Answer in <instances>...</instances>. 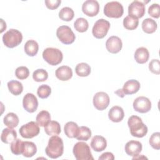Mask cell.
<instances>
[{
    "label": "cell",
    "instance_id": "6da1fadb",
    "mask_svg": "<svg viewBox=\"0 0 160 160\" xmlns=\"http://www.w3.org/2000/svg\"><path fill=\"white\" fill-rule=\"evenodd\" d=\"M45 152L46 155L52 159H56L61 156L64 152V144L62 139L58 136L51 137Z\"/></svg>",
    "mask_w": 160,
    "mask_h": 160
},
{
    "label": "cell",
    "instance_id": "7402d4cb",
    "mask_svg": "<svg viewBox=\"0 0 160 160\" xmlns=\"http://www.w3.org/2000/svg\"><path fill=\"white\" fill-rule=\"evenodd\" d=\"M149 57V53L147 48L140 47L138 48L134 52V59L139 64H144L146 62Z\"/></svg>",
    "mask_w": 160,
    "mask_h": 160
},
{
    "label": "cell",
    "instance_id": "74e56055",
    "mask_svg": "<svg viewBox=\"0 0 160 160\" xmlns=\"http://www.w3.org/2000/svg\"><path fill=\"white\" fill-rule=\"evenodd\" d=\"M51 93V88L47 84L41 85L37 90L38 96L41 99H46L48 98Z\"/></svg>",
    "mask_w": 160,
    "mask_h": 160
},
{
    "label": "cell",
    "instance_id": "cb8c5ba5",
    "mask_svg": "<svg viewBox=\"0 0 160 160\" xmlns=\"http://www.w3.org/2000/svg\"><path fill=\"white\" fill-rule=\"evenodd\" d=\"M44 131L49 136H57L61 132V126L58 121H51L44 126Z\"/></svg>",
    "mask_w": 160,
    "mask_h": 160
},
{
    "label": "cell",
    "instance_id": "1f68e13d",
    "mask_svg": "<svg viewBox=\"0 0 160 160\" xmlns=\"http://www.w3.org/2000/svg\"><path fill=\"white\" fill-rule=\"evenodd\" d=\"M74 16V11L69 7L62 8L59 12V18L64 21H71Z\"/></svg>",
    "mask_w": 160,
    "mask_h": 160
},
{
    "label": "cell",
    "instance_id": "ffe728a7",
    "mask_svg": "<svg viewBox=\"0 0 160 160\" xmlns=\"http://www.w3.org/2000/svg\"><path fill=\"white\" fill-rule=\"evenodd\" d=\"M56 78L62 81L70 79L72 76V71L71 68L68 66H62L56 70Z\"/></svg>",
    "mask_w": 160,
    "mask_h": 160
},
{
    "label": "cell",
    "instance_id": "ac0fdd59",
    "mask_svg": "<svg viewBox=\"0 0 160 160\" xmlns=\"http://www.w3.org/2000/svg\"><path fill=\"white\" fill-rule=\"evenodd\" d=\"M124 116V112L122 108L118 106L112 107L108 112L109 119L114 122H121Z\"/></svg>",
    "mask_w": 160,
    "mask_h": 160
},
{
    "label": "cell",
    "instance_id": "f1b7e54d",
    "mask_svg": "<svg viewBox=\"0 0 160 160\" xmlns=\"http://www.w3.org/2000/svg\"><path fill=\"white\" fill-rule=\"evenodd\" d=\"M8 88L11 94L15 96L21 94L23 91V86L21 82L16 80H11L8 82Z\"/></svg>",
    "mask_w": 160,
    "mask_h": 160
},
{
    "label": "cell",
    "instance_id": "d6986e66",
    "mask_svg": "<svg viewBox=\"0 0 160 160\" xmlns=\"http://www.w3.org/2000/svg\"><path fill=\"white\" fill-rule=\"evenodd\" d=\"M107 146L106 139L101 136H94L91 141V147L96 152L102 151Z\"/></svg>",
    "mask_w": 160,
    "mask_h": 160
},
{
    "label": "cell",
    "instance_id": "e575fe53",
    "mask_svg": "<svg viewBox=\"0 0 160 160\" xmlns=\"http://www.w3.org/2000/svg\"><path fill=\"white\" fill-rule=\"evenodd\" d=\"M91 136V131L86 126H81L79 128V132L76 139L79 141H88Z\"/></svg>",
    "mask_w": 160,
    "mask_h": 160
},
{
    "label": "cell",
    "instance_id": "7c38bea8",
    "mask_svg": "<svg viewBox=\"0 0 160 160\" xmlns=\"http://www.w3.org/2000/svg\"><path fill=\"white\" fill-rule=\"evenodd\" d=\"M145 14V5L139 1H132L128 6V14L135 18H141Z\"/></svg>",
    "mask_w": 160,
    "mask_h": 160
},
{
    "label": "cell",
    "instance_id": "8fae6325",
    "mask_svg": "<svg viewBox=\"0 0 160 160\" xmlns=\"http://www.w3.org/2000/svg\"><path fill=\"white\" fill-rule=\"evenodd\" d=\"M134 109L140 113H146L151 109V102L144 96H139L136 98L132 104Z\"/></svg>",
    "mask_w": 160,
    "mask_h": 160
},
{
    "label": "cell",
    "instance_id": "836d02e7",
    "mask_svg": "<svg viewBox=\"0 0 160 160\" xmlns=\"http://www.w3.org/2000/svg\"><path fill=\"white\" fill-rule=\"evenodd\" d=\"M74 27L77 31L84 32L88 30L89 28V23L87 19L85 18H79L75 21L74 23Z\"/></svg>",
    "mask_w": 160,
    "mask_h": 160
},
{
    "label": "cell",
    "instance_id": "5b68a950",
    "mask_svg": "<svg viewBox=\"0 0 160 160\" xmlns=\"http://www.w3.org/2000/svg\"><path fill=\"white\" fill-rule=\"evenodd\" d=\"M42 58L49 64L51 66H56L61 62L63 55L59 49L48 48L43 51Z\"/></svg>",
    "mask_w": 160,
    "mask_h": 160
},
{
    "label": "cell",
    "instance_id": "d6a6232c",
    "mask_svg": "<svg viewBox=\"0 0 160 160\" xmlns=\"http://www.w3.org/2000/svg\"><path fill=\"white\" fill-rule=\"evenodd\" d=\"M139 24V20L134 17L127 16L123 19V26L128 30H134L137 28Z\"/></svg>",
    "mask_w": 160,
    "mask_h": 160
},
{
    "label": "cell",
    "instance_id": "4dcf8cb0",
    "mask_svg": "<svg viewBox=\"0 0 160 160\" xmlns=\"http://www.w3.org/2000/svg\"><path fill=\"white\" fill-rule=\"evenodd\" d=\"M75 71L78 76L80 77H86L91 73V67L86 62H81L76 65Z\"/></svg>",
    "mask_w": 160,
    "mask_h": 160
},
{
    "label": "cell",
    "instance_id": "4fadbf2b",
    "mask_svg": "<svg viewBox=\"0 0 160 160\" xmlns=\"http://www.w3.org/2000/svg\"><path fill=\"white\" fill-rule=\"evenodd\" d=\"M22 106L27 112L30 113L35 112L38 107L37 98L32 93H27L23 98Z\"/></svg>",
    "mask_w": 160,
    "mask_h": 160
},
{
    "label": "cell",
    "instance_id": "8992f818",
    "mask_svg": "<svg viewBox=\"0 0 160 160\" xmlns=\"http://www.w3.org/2000/svg\"><path fill=\"white\" fill-rule=\"evenodd\" d=\"M104 13L108 18H119L124 13L122 5L118 1H111L104 7Z\"/></svg>",
    "mask_w": 160,
    "mask_h": 160
},
{
    "label": "cell",
    "instance_id": "5bb4252c",
    "mask_svg": "<svg viewBox=\"0 0 160 160\" xmlns=\"http://www.w3.org/2000/svg\"><path fill=\"white\" fill-rule=\"evenodd\" d=\"M82 11L88 16H95L99 13V4L96 0H87L82 5Z\"/></svg>",
    "mask_w": 160,
    "mask_h": 160
},
{
    "label": "cell",
    "instance_id": "4316f807",
    "mask_svg": "<svg viewBox=\"0 0 160 160\" xmlns=\"http://www.w3.org/2000/svg\"><path fill=\"white\" fill-rule=\"evenodd\" d=\"M37 152L36 144L31 141H24L23 151L22 154L26 158L32 157Z\"/></svg>",
    "mask_w": 160,
    "mask_h": 160
},
{
    "label": "cell",
    "instance_id": "9c48e42d",
    "mask_svg": "<svg viewBox=\"0 0 160 160\" xmlns=\"http://www.w3.org/2000/svg\"><path fill=\"white\" fill-rule=\"evenodd\" d=\"M40 129L37 122L30 121L22 125L19 129L20 135L26 139L32 138L39 134Z\"/></svg>",
    "mask_w": 160,
    "mask_h": 160
},
{
    "label": "cell",
    "instance_id": "484cf974",
    "mask_svg": "<svg viewBox=\"0 0 160 160\" xmlns=\"http://www.w3.org/2000/svg\"><path fill=\"white\" fill-rule=\"evenodd\" d=\"M157 28V22L151 18H146L142 22V29L146 33L152 34L156 31Z\"/></svg>",
    "mask_w": 160,
    "mask_h": 160
},
{
    "label": "cell",
    "instance_id": "52a82bcc",
    "mask_svg": "<svg viewBox=\"0 0 160 160\" xmlns=\"http://www.w3.org/2000/svg\"><path fill=\"white\" fill-rule=\"evenodd\" d=\"M110 28V23L108 21L104 19H99L95 22L92 29V35L97 39L104 38Z\"/></svg>",
    "mask_w": 160,
    "mask_h": 160
},
{
    "label": "cell",
    "instance_id": "f546056e",
    "mask_svg": "<svg viewBox=\"0 0 160 160\" xmlns=\"http://www.w3.org/2000/svg\"><path fill=\"white\" fill-rule=\"evenodd\" d=\"M36 120L39 126L44 127L51 121L50 114L47 111H41L37 114Z\"/></svg>",
    "mask_w": 160,
    "mask_h": 160
},
{
    "label": "cell",
    "instance_id": "e0dca14e",
    "mask_svg": "<svg viewBox=\"0 0 160 160\" xmlns=\"http://www.w3.org/2000/svg\"><path fill=\"white\" fill-rule=\"evenodd\" d=\"M140 83L136 79H130L126 81L122 89L123 93L126 94H133L136 93L140 89Z\"/></svg>",
    "mask_w": 160,
    "mask_h": 160
},
{
    "label": "cell",
    "instance_id": "bcb514c9",
    "mask_svg": "<svg viewBox=\"0 0 160 160\" xmlns=\"http://www.w3.org/2000/svg\"><path fill=\"white\" fill-rule=\"evenodd\" d=\"M1 32H2L4 31V30H5L6 29V24L3 21L2 19H1Z\"/></svg>",
    "mask_w": 160,
    "mask_h": 160
},
{
    "label": "cell",
    "instance_id": "b9f144b4",
    "mask_svg": "<svg viewBox=\"0 0 160 160\" xmlns=\"http://www.w3.org/2000/svg\"><path fill=\"white\" fill-rule=\"evenodd\" d=\"M149 70L154 74H159L160 73V62L158 59H154L149 64Z\"/></svg>",
    "mask_w": 160,
    "mask_h": 160
},
{
    "label": "cell",
    "instance_id": "603a6c76",
    "mask_svg": "<svg viewBox=\"0 0 160 160\" xmlns=\"http://www.w3.org/2000/svg\"><path fill=\"white\" fill-rule=\"evenodd\" d=\"M79 127L78 124L73 121L68 122L64 128L65 134L69 138H76L78 132H79Z\"/></svg>",
    "mask_w": 160,
    "mask_h": 160
},
{
    "label": "cell",
    "instance_id": "7bdbcfd3",
    "mask_svg": "<svg viewBox=\"0 0 160 160\" xmlns=\"http://www.w3.org/2000/svg\"><path fill=\"white\" fill-rule=\"evenodd\" d=\"M46 7L49 9H57L61 3V0H45Z\"/></svg>",
    "mask_w": 160,
    "mask_h": 160
},
{
    "label": "cell",
    "instance_id": "ba28073f",
    "mask_svg": "<svg viewBox=\"0 0 160 160\" xmlns=\"http://www.w3.org/2000/svg\"><path fill=\"white\" fill-rule=\"evenodd\" d=\"M56 36L59 41L64 44H70L74 42L76 36L73 31L68 26H61L56 31Z\"/></svg>",
    "mask_w": 160,
    "mask_h": 160
},
{
    "label": "cell",
    "instance_id": "f6af8a7d",
    "mask_svg": "<svg viewBox=\"0 0 160 160\" xmlns=\"http://www.w3.org/2000/svg\"><path fill=\"white\" fill-rule=\"evenodd\" d=\"M115 94H116L118 96L121 97V98H123L124 96V94L123 93L122 91V89H118L116 91L114 92Z\"/></svg>",
    "mask_w": 160,
    "mask_h": 160
},
{
    "label": "cell",
    "instance_id": "9a60e30c",
    "mask_svg": "<svg viewBox=\"0 0 160 160\" xmlns=\"http://www.w3.org/2000/svg\"><path fill=\"white\" fill-rule=\"evenodd\" d=\"M122 46V43L121 39L116 36L109 37L106 42V48L107 50L112 54L119 52Z\"/></svg>",
    "mask_w": 160,
    "mask_h": 160
},
{
    "label": "cell",
    "instance_id": "30bf717a",
    "mask_svg": "<svg viewBox=\"0 0 160 160\" xmlns=\"http://www.w3.org/2000/svg\"><path fill=\"white\" fill-rule=\"evenodd\" d=\"M93 105L99 111L104 110L109 104V97L105 92H98L93 97Z\"/></svg>",
    "mask_w": 160,
    "mask_h": 160
},
{
    "label": "cell",
    "instance_id": "2e32d148",
    "mask_svg": "<svg viewBox=\"0 0 160 160\" xmlns=\"http://www.w3.org/2000/svg\"><path fill=\"white\" fill-rule=\"evenodd\" d=\"M142 149V144L138 141L131 140L128 141L125 145V152L126 153L130 156L135 157L138 156L141 152Z\"/></svg>",
    "mask_w": 160,
    "mask_h": 160
},
{
    "label": "cell",
    "instance_id": "44dd1931",
    "mask_svg": "<svg viewBox=\"0 0 160 160\" xmlns=\"http://www.w3.org/2000/svg\"><path fill=\"white\" fill-rule=\"evenodd\" d=\"M17 138V133L12 128H4L1 132V139L6 144H11Z\"/></svg>",
    "mask_w": 160,
    "mask_h": 160
},
{
    "label": "cell",
    "instance_id": "d590c367",
    "mask_svg": "<svg viewBox=\"0 0 160 160\" xmlns=\"http://www.w3.org/2000/svg\"><path fill=\"white\" fill-rule=\"evenodd\" d=\"M24 141L20 139H16L11 144V151L15 155H19L22 153Z\"/></svg>",
    "mask_w": 160,
    "mask_h": 160
},
{
    "label": "cell",
    "instance_id": "60d3db41",
    "mask_svg": "<svg viewBox=\"0 0 160 160\" xmlns=\"http://www.w3.org/2000/svg\"><path fill=\"white\" fill-rule=\"evenodd\" d=\"M148 14L152 18H159L160 16V6L159 4H152L148 8Z\"/></svg>",
    "mask_w": 160,
    "mask_h": 160
},
{
    "label": "cell",
    "instance_id": "ee69618b",
    "mask_svg": "<svg viewBox=\"0 0 160 160\" xmlns=\"http://www.w3.org/2000/svg\"><path fill=\"white\" fill-rule=\"evenodd\" d=\"M113 160L114 159V156L112 152H106L102 153L99 157V160Z\"/></svg>",
    "mask_w": 160,
    "mask_h": 160
},
{
    "label": "cell",
    "instance_id": "83f0119b",
    "mask_svg": "<svg viewBox=\"0 0 160 160\" xmlns=\"http://www.w3.org/2000/svg\"><path fill=\"white\" fill-rule=\"evenodd\" d=\"M19 118L14 112L8 113L4 118V124L10 128H14L16 127L19 124Z\"/></svg>",
    "mask_w": 160,
    "mask_h": 160
},
{
    "label": "cell",
    "instance_id": "d4e9b609",
    "mask_svg": "<svg viewBox=\"0 0 160 160\" xmlns=\"http://www.w3.org/2000/svg\"><path fill=\"white\" fill-rule=\"evenodd\" d=\"M24 49L27 55L29 56H34L38 52L39 45L36 41L31 39L28 40L25 43Z\"/></svg>",
    "mask_w": 160,
    "mask_h": 160
},
{
    "label": "cell",
    "instance_id": "7a4b0ae2",
    "mask_svg": "<svg viewBox=\"0 0 160 160\" xmlns=\"http://www.w3.org/2000/svg\"><path fill=\"white\" fill-rule=\"evenodd\" d=\"M128 125L130 130L131 134L136 138H142L148 132V127L143 123L141 118L133 115L129 118Z\"/></svg>",
    "mask_w": 160,
    "mask_h": 160
},
{
    "label": "cell",
    "instance_id": "3957f363",
    "mask_svg": "<svg viewBox=\"0 0 160 160\" xmlns=\"http://www.w3.org/2000/svg\"><path fill=\"white\" fill-rule=\"evenodd\" d=\"M22 40V33L17 29H10L2 36V41L4 45L9 48L18 46Z\"/></svg>",
    "mask_w": 160,
    "mask_h": 160
},
{
    "label": "cell",
    "instance_id": "277c9868",
    "mask_svg": "<svg viewBox=\"0 0 160 160\" xmlns=\"http://www.w3.org/2000/svg\"><path fill=\"white\" fill-rule=\"evenodd\" d=\"M72 152L77 160H93L89 145L84 142H78L72 149Z\"/></svg>",
    "mask_w": 160,
    "mask_h": 160
},
{
    "label": "cell",
    "instance_id": "8d00e7d4",
    "mask_svg": "<svg viewBox=\"0 0 160 160\" xmlns=\"http://www.w3.org/2000/svg\"><path fill=\"white\" fill-rule=\"evenodd\" d=\"M48 78V72L43 69H38L32 73V78L36 82H43Z\"/></svg>",
    "mask_w": 160,
    "mask_h": 160
},
{
    "label": "cell",
    "instance_id": "f35d334b",
    "mask_svg": "<svg viewBox=\"0 0 160 160\" xmlns=\"http://www.w3.org/2000/svg\"><path fill=\"white\" fill-rule=\"evenodd\" d=\"M149 142L152 148L159 150L160 149V132L152 133L149 138Z\"/></svg>",
    "mask_w": 160,
    "mask_h": 160
},
{
    "label": "cell",
    "instance_id": "ab89813d",
    "mask_svg": "<svg viewBox=\"0 0 160 160\" xmlns=\"http://www.w3.org/2000/svg\"><path fill=\"white\" fill-rule=\"evenodd\" d=\"M15 75L19 79H25L29 76V71L26 66H19L16 68L15 71Z\"/></svg>",
    "mask_w": 160,
    "mask_h": 160
}]
</instances>
